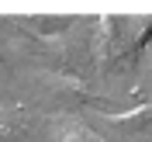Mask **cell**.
Returning <instances> with one entry per match:
<instances>
[{
  "label": "cell",
  "mask_w": 152,
  "mask_h": 142,
  "mask_svg": "<svg viewBox=\"0 0 152 142\" xmlns=\"http://www.w3.org/2000/svg\"><path fill=\"white\" fill-rule=\"evenodd\" d=\"M38 83H42L45 97H48L62 114H69V111H76V107H86V104H97V101H100V94H97L86 80H80L73 69H45V73H38Z\"/></svg>",
  "instance_id": "obj_1"
},
{
  "label": "cell",
  "mask_w": 152,
  "mask_h": 142,
  "mask_svg": "<svg viewBox=\"0 0 152 142\" xmlns=\"http://www.w3.org/2000/svg\"><path fill=\"white\" fill-rule=\"evenodd\" d=\"M90 52H94V66L97 73H114L118 66L128 63V45H124V31H121V18L104 14V18L94 21V42H90Z\"/></svg>",
  "instance_id": "obj_2"
},
{
  "label": "cell",
  "mask_w": 152,
  "mask_h": 142,
  "mask_svg": "<svg viewBox=\"0 0 152 142\" xmlns=\"http://www.w3.org/2000/svg\"><path fill=\"white\" fill-rule=\"evenodd\" d=\"M97 125H104L107 142H149L152 139V104H138L128 111H94Z\"/></svg>",
  "instance_id": "obj_3"
},
{
  "label": "cell",
  "mask_w": 152,
  "mask_h": 142,
  "mask_svg": "<svg viewBox=\"0 0 152 142\" xmlns=\"http://www.w3.org/2000/svg\"><path fill=\"white\" fill-rule=\"evenodd\" d=\"M48 142H107V135H97L76 114H56L48 121Z\"/></svg>",
  "instance_id": "obj_4"
},
{
  "label": "cell",
  "mask_w": 152,
  "mask_h": 142,
  "mask_svg": "<svg viewBox=\"0 0 152 142\" xmlns=\"http://www.w3.org/2000/svg\"><path fill=\"white\" fill-rule=\"evenodd\" d=\"M0 142H31V118L21 104L0 101Z\"/></svg>",
  "instance_id": "obj_5"
},
{
  "label": "cell",
  "mask_w": 152,
  "mask_h": 142,
  "mask_svg": "<svg viewBox=\"0 0 152 142\" xmlns=\"http://www.w3.org/2000/svg\"><path fill=\"white\" fill-rule=\"evenodd\" d=\"M21 24L28 31H35V35H42V38H52V35L69 31L73 18L69 14H35V18H21Z\"/></svg>",
  "instance_id": "obj_6"
},
{
  "label": "cell",
  "mask_w": 152,
  "mask_h": 142,
  "mask_svg": "<svg viewBox=\"0 0 152 142\" xmlns=\"http://www.w3.org/2000/svg\"><path fill=\"white\" fill-rule=\"evenodd\" d=\"M142 69H145V73L152 76V42H149V49L142 52Z\"/></svg>",
  "instance_id": "obj_7"
},
{
  "label": "cell",
  "mask_w": 152,
  "mask_h": 142,
  "mask_svg": "<svg viewBox=\"0 0 152 142\" xmlns=\"http://www.w3.org/2000/svg\"><path fill=\"white\" fill-rule=\"evenodd\" d=\"M0 59H4V56H0Z\"/></svg>",
  "instance_id": "obj_8"
}]
</instances>
